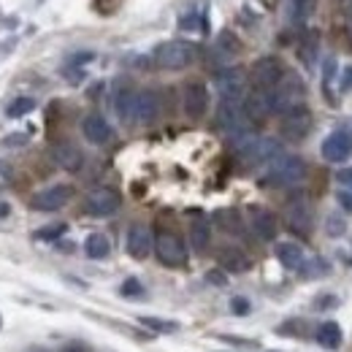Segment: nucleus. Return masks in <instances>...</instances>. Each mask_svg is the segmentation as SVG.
Listing matches in <instances>:
<instances>
[{"label":"nucleus","instance_id":"obj_2","mask_svg":"<svg viewBox=\"0 0 352 352\" xmlns=\"http://www.w3.org/2000/svg\"><path fill=\"white\" fill-rule=\"evenodd\" d=\"M304 106V85L296 79V76H287L271 89V111L274 114H287L293 109H301Z\"/></svg>","mask_w":352,"mask_h":352},{"label":"nucleus","instance_id":"obj_24","mask_svg":"<svg viewBox=\"0 0 352 352\" xmlns=\"http://www.w3.org/2000/svg\"><path fill=\"white\" fill-rule=\"evenodd\" d=\"M220 263L222 268H228V271H233V274H239V271H247V255L241 252V250H236V247H225L220 252Z\"/></svg>","mask_w":352,"mask_h":352},{"label":"nucleus","instance_id":"obj_12","mask_svg":"<svg viewBox=\"0 0 352 352\" xmlns=\"http://www.w3.org/2000/svg\"><path fill=\"white\" fill-rule=\"evenodd\" d=\"M285 220L293 230L298 233H309L314 228V209L307 198H293L287 204V212H285Z\"/></svg>","mask_w":352,"mask_h":352},{"label":"nucleus","instance_id":"obj_6","mask_svg":"<svg viewBox=\"0 0 352 352\" xmlns=\"http://www.w3.org/2000/svg\"><path fill=\"white\" fill-rule=\"evenodd\" d=\"M285 79V65L279 57H261L252 65V85L255 89H274Z\"/></svg>","mask_w":352,"mask_h":352},{"label":"nucleus","instance_id":"obj_5","mask_svg":"<svg viewBox=\"0 0 352 352\" xmlns=\"http://www.w3.org/2000/svg\"><path fill=\"white\" fill-rule=\"evenodd\" d=\"M71 198H74V187H71V184H52V187L38 190V192L30 198V206H33L36 212H57V209H63Z\"/></svg>","mask_w":352,"mask_h":352},{"label":"nucleus","instance_id":"obj_4","mask_svg":"<svg viewBox=\"0 0 352 352\" xmlns=\"http://www.w3.org/2000/svg\"><path fill=\"white\" fill-rule=\"evenodd\" d=\"M155 255H157L160 263L168 265V268L184 265V261H187V250H184L182 239L176 233H168V230L157 233V239H155Z\"/></svg>","mask_w":352,"mask_h":352},{"label":"nucleus","instance_id":"obj_13","mask_svg":"<svg viewBox=\"0 0 352 352\" xmlns=\"http://www.w3.org/2000/svg\"><path fill=\"white\" fill-rule=\"evenodd\" d=\"M244 87H247L244 71L228 68L217 74V89H220L222 100H244Z\"/></svg>","mask_w":352,"mask_h":352},{"label":"nucleus","instance_id":"obj_1","mask_svg":"<svg viewBox=\"0 0 352 352\" xmlns=\"http://www.w3.org/2000/svg\"><path fill=\"white\" fill-rule=\"evenodd\" d=\"M307 179V163L296 155H279L268 163L265 171V182L276 184V187H296Z\"/></svg>","mask_w":352,"mask_h":352},{"label":"nucleus","instance_id":"obj_25","mask_svg":"<svg viewBox=\"0 0 352 352\" xmlns=\"http://www.w3.org/2000/svg\"><path fill=\"white\" fill-rule=\"evenodd\" d=\"M114 109H117V114H120L122 122H135V92L122 89V92L117 95Z\"/></svg>","mask_w":352,"mask_h":352},{"label":"nucleus","instance_id":"obj_37","mask_svg":"<svg viewBox=\"0 0 352 352\" xmlns=\"http://www.w3.org/2000/svg\"><path fill=\"white\" fill-rule=\"evenodd\" d=\"M22 141H25V135H8V138H6V144H8V146H19Z\"/></svg>","mask_w":352,"mask_h":352},{"label":"nucleus","instance_id":"obj_27","mask_svg":"<svg viewBox=\"0 0 352 352\" xmlns=\"http://www.w3.org/2000/svg\"><path fill=\"white\" fill-rule=\"evenodd\" d=\"M36 109V100L33 98H14L11 103H8V109H6V114L11 117V120H16V117H25V114H30Z\"/></svg>","mask_w":352,"mask_h":352},{"label":"nucleus","instance_id":"obj_29","mask_svg":"<svg viewBox=\"0 0 352 352\" xmlns=\"http://www.w3.org/2000/svg\"><path fill=\"white\" fill-rule=\"evenodd\" d=\"M314 8V0H290V16L293 22H304Z\"/></svg>","mask_w":352,"mask_h":352},{"label":"nucleus","instance_id":"obj_22","mask_svg":"<svg viewBox=\"0 0 352 352\" xmlns=\"http://www.w3.org/2000/svg\"><path fill=\"white\" fill-rule=\"evenodd\" d=\"M317 344L325 347V350H339L342 347V328L336 322H322L317 328Z\"/></svg>","mask_w":352,"mask_h":352},{"label":"nucleus","instance_id":"obj_7","mask_svg":"<svg viewBox=\"0 0 352 352\" xmlns=\"http://www.w3.org/2000/svg\"><path fill=\"white\" fill-rule=\"evenodd\" d=\"M85 209L92 217H111L120 209V192L111 190V187H98L87 195Z\"/></svg>","mask_w":352,"mask_h":352},{"label":"nucleus","instance_id":"obj_11","mask_svg":"<svg viewBox=\"0 0 352 352\" xmlns=\"http://www.w3.org/2000/svg\"><path fill=\"white\" fill-rule=\"evenodd\" d=\"M217 125L225 133H236L247 128V114H244V100H222L217 109Z\"/></svg>","mask_w":352,"mask_h":352},{"label":"nucleus","instance_id":"obj_32","mask_svg":"<svg viewBox=\"0 0 352 352\" xmlns=\"http://www.w3.org/2000/svg\"><path fill=\"white\" fill-rule=\"evenodd\" d=\"M122 296H128V298L141 296V285H138V279H128V282L122 285Z\"/></svg>","mask_w":352,"mask_h":352},{"label":"nucleus","instance_id":"obj_16","mask_svg":"<svg viewBox=\"0 0 352 352\" xmlns=\"http://www.w3.org/2000/svg\"><path fill=\"white\" fill-rule=\"evenodd\" d=\"M152 250H155V239H152L149 228L146 225H133L128 230V252H131V258L144 261Z\"/></svg>","mask_w":352,"mask_h":352},{"label":"nucleus","instance_id":"obj_23","mask_svg":"<svg viewBox=\"0 0 352 352\" xmlns=\"http://www.w3.org/2000/svg\"><path fill=\"white\" fill-rule=\"evenodd\" d=\"M85 252H87V258H92V261H103V258H109L111 244H109V239L103 233H92V236H87V241H85Z\"/></svg>","mask_w":352,"mask_h":352},{"label":"nucleus","instance_id":"obj_19","mask_svg":"<svg viewBox=\"0 0 352 352\" xmlns=\"http://www.w3.org/2000/svg\"><path fill=\"white\" fill-rule=\"evenodd\" d=\"M276 258H279V263L285 265V268H293V271H304L309 265L307 252L298 244H293V241H282L276 247Z\"/></svg>","mask_w":352,"mask_h":352},{"label":"nucleus","instance_id":"obj_3","mask_svg":"<svg viewBox=\"0 0 352 352\" xmlns=\"http://www.w3.org/2000/svg\"><path fill=\"white\" fill-rule=\"evenodd\" d=\"M198 49L190 41H166L155 49V63L166 71H182L195 60Z\"/></svg>","mask_w":352,"mask_h":352},{"label":"nucleus","instance_id":"obj_15","mask_svg":"<svg viewBox=\"0 0 352 352\" xmlns=\"http://www.w3.org/2000/svg\"><path fill=\"white\" fill-rule=\"evenodd\" d=\"M250 228H252V233H255L258 239H263V241L276 239V230H279L276 217H274L268 209H263V206H250Z\"/></svg>","mask_w":352,"mask_h":352},{"label":"nucleus","instance_id":"obj_8","mask_svg":"<svg viewBox=\"0 0 352 352\" xmlns=\"http://www.w3.org/2000/svg\"><path fill=\"white\" fill-rule=\"evenodd\" d=\"M282 135L287 138V141H301V138H307L309 131H311V114H309L307 106H301V109H293V111H287L285 117H282Z\"/></svg>","mask_w":352,"mask_h":352},{"label":"nucleus","instance_id":"obj_40","mask_svg":"<svg viewBox=\"0 0 352 352\" xmlns=\"http://www.w3.org/2000/svg\"><path fill=\"white\" fill-rule=\"evenodd\" d=\"M63 352H82L79 347H68V350H63Z\"/></svg>","mask_w":352,"mask_h":352},{"label":"nucleus","instance_id":"obj_33","mask_svg":"<svg viewBox=\"0 0 352 352\" xmlns=\"http://www.w3.org/2000/svg\"><path fill=\"white\" fill-rule=\"evenodd\" d=\"M336 179H339V184H342L344 190H350L352 192V168H339Z\"/></svg>","mask_w":352,"mask_h":352},{"label":"nucleus","instance_id":"obj_28","mask_svg":"<svg viewBox=\"0 0 352 352\" xmlns=\"http://www.w3.org/2000/svg\"><path fill=\"white\" fill-rule=\"evenodd\" d=\"M214 222L220 225L222 230H228V233H239L241 230V220H239V214L233 209H220L214 214Z\"/></svg>","mask_w":352,"mask_h":352},{"label":"nucleus","instance_id":"obj_38","mask_svg":"<svg viewBox=\"0 0 352 352\" xmlns=\"http://www.w3.org/2000/svg\"><path fill=\"white\" fill-rule=\"evenodd\" d=\"M233 309H236V311H247L250 304H247V301H241V298H236V301H233Z\"/></svg>","mask_w":352,"mask_h":352},{"label":"nucleus","instance_id":"obj_36","mask_svg":"<svg viewBox=\"0 0 352 352\" xmlns=\"http://www.w3.org/2000/svg\"><path fill=\"white\" fill-rule=\"evenodd\" d=\"M347 89H352V68L342 74V92H347Z\"/></svg>","mask_w":352,"mask_h":352},{"label":"nucleus","instance_id":"obj_18","mask_svg":"<svg viewBox=\"0 0 352 352\" xmlns=\"http://www.w3.org/2000/svg\"><path fill=\"white\" fill-rule=\"evenodd\" d=\"M52 155H54V163H57L60 168H65V171H79V168H82V163H85L82 149H79V146H74L71 141L54 144Z\"/></svg>","mask_w":352,"mask_h":352},{"label":"nucleus","instance_id":"obj_14","mask_svg":"<svg viewBox=\"0 0 352 352\" xmlns=\"http://www.w3.org/2000/svg\"><path fill=\"white\" fill-rule=\"evenodd\" d=\"M282 155V144L276 138H268V135H258V141L244 152V160L252 163V166H261V163H271L274 157Z\"/></svg>","mask_w":352,"mask_h":352},{"label":"nucleus","instance_id":"obj_26","mask_svg":"<svg viewBox=\"0 0 352 352\" xmlns=\"http://www.w3.org/2000/svg\"><path fill=\"white\" fill-rule=\"evenodd\" d=\"M209 241H212V230H209V225H206L204 220L192 222V225H190V244H192V250L204 252V250L209 247Z\"/></svg>","mask_w":352,"mask_h":352},{"label":"nucleus","instance_id":"obj_20","mask_svg":"<svg viewBox=\"0 0 352 352\" xmlns=\"http://www.w3.org/2000/svg\"><path fill=\"white\" fill-rule=\"evenodd\" d=\"M82 133H85V138L89 144H106L111 138V125L100 114H89L82 122Z\"/></svg>","mask_w":352,"mask_h":352},{"label":"nucleus","instance_id":"obj_9","mask_svg":"<svg viewBox=\"0 0 352 352\" xmlns=\"http://www.w3.org/2000/svg\"><path fill=\"white\" fill-rule=\"evenodd\" d=\"M182 106H184V114L190 120H201L209 109V89L201 82H190L182 92Z\"/></svg>","mask_w":352,"mask_h":352},{"label":"nucleus","instance_id":"obj_34","mask_svg":"<svg viewBox=\"0 0 352 352\" xmlns=\"http://www.w3.org/2000/svg\"><path fill=\"white\" fill-rule=\"evenodd\" d=\"M336 198H339L342 209H347V212L352 214V192L350 190H339V195H336Z\"/></svg>","mask_w":352,"mask_h":352},{"label":"nucleus","instance_id":"obj_31","mask_svg":"<svg viewBox=\"0 0 352 352\" xmlns=\"http://www.w3.org/2000/svg\"><path fill=\"white\" fill-rule=\"evenodd\" d=\"M328 233H331V236H342V233H344V220L336 217V214L328 217Z\"/></svg>","mask_w":352,"mask_h":352},{"label":"nucleus","instance_id":"obj_39","mask_svg":"<svg viewBox=\"0 0 352 352\" xmlns=\"http://www.w3.org/2000/svg\"><path fill=\"white\" fill-rule=\"evenodd\" d=\"M8 214V204H0V217H6Z\"/></svg>","mask_w":352,"mask_h":352},{"label":"nucleus","instance_id":"obj_21","mask_svg":"<svg viewBox=\"0 0 352 352\" xmlns=\"http://www.w3.org/2000/svg\"><path fill=\"white\" fill-rule=\"evenodd\" d=\"M157 95L155 92H135V122H152L157 117Z\"/></svg>","mask_w":352,"mask_h":352},{"label":"nucleus","instance_id":"obj_30","mask_svg":"<svg viewBox=\"0 0 352 352\" xmlns=\"http://www.w3.org/2000/svg\"><path fill=\"white\" fill-rule=\"evenodd\" d=\"M65 230H68V225H65V222H57V225H46V228H41L36 236H38L41 241H52V239H60Z\"/></svg>","mask_w":352,"mask_h":352},{"label":"nucleus","instance_id":"obj_17","mask_svg":"<svg viewBox=\"0 0 352 352\" xmlns=\"http://www.w3.org/2000/svg\"><path fill=\"white\" fill-rule=\"evenodd\" d=\"M244 114L247 120H265L271 111V89H252L244 98Z\"/></svg>","mask_w":352,"mask_h":352},{"label":"nucleus","instance_id":"obj_10","mask_svg":"<svg viewBox=\"0 0 352 352\" xmlns=\"http://www.w3.org/2000/svg\"><path fill=\"white\" fill-rule=\"evenodd\" d=\"M322 157L328 163H344L352 157V135L347 131H333L322 141Z\"/></svg>","mask_w":352,"mask_h":352},{"label":"nucleus","instance_id":"obj_35","mask_svg":"<svg viewBox=\"0 0 352 352\" xmlns=\"http://www.w3.org/2000/svg\"><path fill=\"white\" fill-rule=\"evenodd\" d=\"M144 322L152 325V328H157V331H174L176 328L174 322H157V320H152V317H144Z\"/></svg>","mask_w":352,"mask_h":352}]
</instances>
